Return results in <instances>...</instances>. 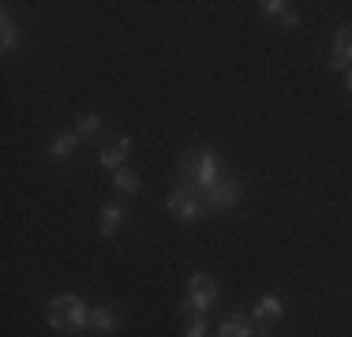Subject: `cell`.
<instances>
[{"label": "cell", "mask_w": 352, "mask_h": 337, "mask_svg": "<svg viewBox=\"0 0 352 337\" xmlns=\"http://www.w3.org/2000/svg\"><path fill=\"white\" fill-rule=\"evenodd\" d=\"M345 90H349V94H352V67H349V72H345Z\"/></svg>", "instance_id": "obj_18"}, {"label": "cell", "mask_w": 352, "mask_h": 337, "mask_svg": "<svg viewBox=\"0 0 352 337\" xmlns=\"http://www.w3.org/2000/svg\"><path fill=\"white\" fill-rule=\"evenodd\" d=\"M79 131H64V135H53L49 139V157L53 162H68V157L75 154V146H79Z\"/></svg>", "instance_id": "obj_14"}, {"label": "cell", "mask_w": 352, "mask_h": 337, "mask_svg": "<svg viewBox=\"0 0 352 337\" xmlns=\"http://www.w3.org/2000/svg\"><path fill=\"white\" fill-rule=\"evenodd\" d=\"M217 337H270V326L240 311V315H229L221 326H217Z\"/></svg>", "instance_id": "obj_6"}, {"label": "cell", "mask_w": 352, "mask_h": 337, "mask_svg": "<svg viewBox=\"0 0 352 337\" xmlns=\"http://www.w3.org/2000/svg\"><path fill=\"white\" fill-rule=\"evenodd\" d=\"M176 176H180V184L176 188L191 191V195L203 199L206 191L214 188L217 180H221V165H217V150L210 146H191L180 154V165H176Z\"/></svg>", "instance_id": "obj_1"}, {"label": "cell", "mask_w": 352, "mask_h": 337, "mask_svg": "<svg viewBox=\"0 0 352 337\" xmlns=\"http://www.w3.org/2000/svg\"><path fill=\"white\" fill-rule=\"evenodd\" d=\"M90 330L102 334V337H113L120 330V315H116L109 303H98V307H90Z\"/></svg>", "instance_id": "obj_10"}, {"label": "cell", "mask_w": 352, "mask_h": 337, "mask_svg": "<svg viewBox=\"0 0 352 337\" xmlns=\"http://www.w3.org/2000/svg\"><path fill=\"white\" fill-rule=\"evenodd\" d=\"M113 188L124 191V195H135V191H139V176L131 173V168H116V173H113Z\"/></svg>", "instance_id": "obj_16"}, {"label": "cell", "mask_w": 352, "mask_h": 337, "mask_svg": "<svg viewBox=\"0 0 352 337\" xmlns=\"http://www.w3.org/2000/svg\"><path fill=\"white\" fill-rule=\"evenodd\" d=\"M240 199H244V184L232 180V176H221V180H217L199 202H203L206 214H221V210H232Z\"/></svg>", "instance_id": "obj_4"}, {"label": "cell", "mask_w": 352, "mask_h": 337, "mask_svg": "<svg viewBox=\"0 0 352 337\" xmlns=\"http://www.w3.org/2000/svg\"><path fill=\"white\" fill-rule=\"evenodd\" d=\"M281 315H285V303H281V296H274V292H263V296L255 300V307H251V318H258V323H266V326L281 323Z\"/></svg>", "instance_id": "obj_9"}, {"label": "cell", "mask_w": 352, "mask_h": 337, "mask_svg": "<svg viewBox=\"0 0 352 337\" xmlns=\"http://www.w3.org/2000/svg\"><path fill=\"white\" fill-rule=\"evenodd\" d=\"M206 315H191L188 323H184V337H206Z\"/></svg>", "instance_id": "obj_17"}, {"label": "cell", "mask_w": 352, "mask_h": 337, "mask_svg": "<svg viewBox=\"0 0 352 337\" xmlns=\"http://www.w3.org/2000/svg\"><path fill=\"white\" fill-rule=\"evenodd\" d=\"M330 67L345 75L352 67V27H338L333 30V45H330Z\"/></svg>", "instance_id": "obj_8"}, {"label": "cell", "mask_w": 352, "mask_h": 337, "mask_svg": "<svg viewBox=\"0 0 352 337\" xmlns=\"http://www.w3.org/2000/svg\"><path fill=\"white\" fill-rule=\"evenodd\" d=\"M128 154H131V135H116L113 142H105V146L98 150V165L109 168V173H116V168H124Z\"/></svg>", "instance_id": "obj_7"}, {"label": "cell", "mask_w": 352, "mask_h": 337, "mask_svg": "<svg viewBox=\"0 0 352 337\" xmlns=\"http://www.w3.org/2000/svg\"><path fill=\"white\" fill-rule=\"evenodd\" d=\"M217 292H221V285H217V277L210 274H191L188 277V296L176 303V315H206V311L217 303Z\"/></svg>", "instance_id": "obj_3"}, {"label": "cell", "mask_w": 352, "mask_h": 337, "mask_svg": "<svg viewBox=\"0 0 352 337\" xmlns=\"http://www.w3.org/2000/svg\"><path fill=\"white\" fill-rule=\"evenodd\" d=\"M45 323L53 334H82L90 330V303H82V296H75V292H60L49 300Z\"/></svg>", "instance_id": "obj_2"}, {"label": "cell", "mask_w": 352, "mask_h": 337, "mask_svg": "<svg viewBox=\"0 0 352 337\" xmlns=\"http://www.w3.org/2000/svg\"><path fill=\"white\" fill-rule=\"evenodd\" d=\"M75 131H79V139H98V135H102V116L98 113H79Z\"/></svg>", "instance_id": "obj_15"}, {"label": "cell", "mask_w": 352, "mask_h": 337, "mask_svg": "<svg viewBox=\"0 0 352 337\" xmlns=\"http://www.w3.org/2000/svg\"><path fill=\"white\" fill-rule=\"evenodd\" d=\"M19 41H23V27L15 23V15L4 8V12H0V49L12 53V49H19Z\"/></svg>", "instance_id": "obj_13"}, {"label": "cell", "mask_w": 352, "mask_h": 337, "mask_svg": "<svg viewBox=\"0 0 352 337\" xmlns=\"http://www.w3.org/2000/svg\"><path fill=\"white\" fill-rule=\"evenodd\" d=\"M258 8H263V15L278 19L281 27H289V30H292V27H300V12H296L292 4H285V0H263Z\"/></svg>", "instance_id": "obj_12"}, {"label": "cell", "mask_w": 352, "mask_h": 337, "mask_svg": "<svg viewBox=\"0 0 352 337\" xmlns=\"http://www.w3.org/2000/svg\"><path fill=\"white\" fill-rule=\"evenodd\" d=\"M124 225V206L120 202H105L102 214H98V232H102V240H113L116 232H120Z\"/></svg>", "instance_id": "obj_11"}, {"label": "cell", "mask_w": 352, "mask_h": 337, "mask_svg": "<svg viewBox=\"0 0 352 337\" xmlns=\"http://www.w3.org/2000/svg\"><path fill=\"white\" fill-rule=\"evenodd\" d=\"M165 210H169L176 221H184V225L199 221V217L206 214L203 202H199V195H191V191H184V188H173V195L165 199Z\"/></svg>", "instance_id": "obj_5"}]
</instances>
